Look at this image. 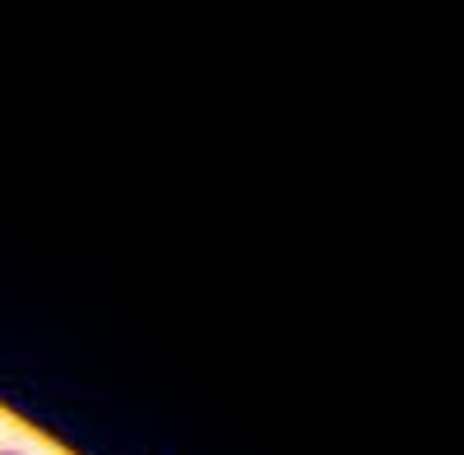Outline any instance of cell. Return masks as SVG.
I'll use <instances>...</instances> for the list:
<instances>
[{"label": "cell", "mask_w": 464, "mask_h": 455, "mask_svg": "<svg viewBox=\"0 0 464 455\" xmlns=\"http://www.w3.org/2000/svg\"><path fill=\"white\" fill-rule=\"evenodd\" d=\"M0 455H28V450H0Z\"/></svg>", "instance_id": "1"}]
</instances>
